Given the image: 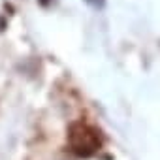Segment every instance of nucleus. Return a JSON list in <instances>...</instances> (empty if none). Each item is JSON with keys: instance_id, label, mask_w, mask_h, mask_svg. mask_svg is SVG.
<instances>
[{"instance_id": "f257e3e1", "label": "nucleus", "mask_w": 160, "mask_h": 160, "mask_svg": "<svg viewBox=\"0 0 160 160\" xmlns=\"http://www.w3.org/2000/svg\"><path fill=\"white\" fill-rule=\"evenodd\" d=\"M72 147L75 149V152L83 154V156H89V154H92L100 147V141H98L96 132L92 128H87L83 124H77L72 130Z\"/></svg>"}]
</instances>
